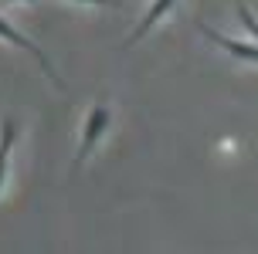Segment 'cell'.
Returning a JSON list of instances; mask_svg holds the SVG:
<instances>
[{"mask_svg":"<svg viewBox=\"0 0 258 254\" xmlns=\"http://www.w3.org/2000/svg\"><path fill=\"white\" fill-rule=\"evenodd\" d=\"M82 126H85V129H82V139H78L75 170H82V166H85V159L95 152L99 139L109 132V126H112V109H109L105 102H95V105L89 109V115H85V122H82Z\"/></svg>","mask_w":258,"mask_h":254,"instance_id":"1","label":"cell"},{"mask_svg":"<svg viewBox=\"0 0 258 254\" xmlns=\"http://www.w3.org/2000/svg\"><path fill=\"white\" fill-rule=\"evenodd\" d=\"M78 4H95V7H109L112 4V7H119L122 0H78Z\"/></svg>","mask_w":258,"mask_h":254,"instance_id":"7","label":"cell"},{"mask_svg":"<svg viewBox=\"0 0 258 254\" xmlns=\"http://www.w3.org/2000/svg\"><path fill=\"white\" fill-rule=\"evenodd\" d=\"M0 38L7 41V44H14V48L27 51V54H31V58H34V61L41 64V71H44V75L51 78V81L58 85V89H64V81H61V75H58V68H54V64L48 61V58H44V51H41V48H38V44H34L31 38H24V34H21V31H17L14 24H7L4 17H0Z\"/></svg>","mask_w":258,"mask_h":254,"instance_id":"2","label":"cell"},{"mask_svg":"<svg viewBox=\"0 0 258 254\" xmlns=\"http://www.w3.org/2000/svg\"><path fill=\"white\" fill-rule=\"evenodd\" d=\"M197 31H201L207 41H214L221 51H228L234 61H251V64H258V44L251 38H248V41H234V38H228V34L214 31V27H207V24H197Z\"/></svg>","mask_w":258,"mask_h":254,"instance_id":"3","label":"cell"},{"mask_svg":"<svg viewBox=\"0 0 258 254\" xmlns=\"http://www.w3.org/2000/svg\"><path fill=\"white\" fill-rule=\"evenodd\" d=\"M238 17H241V27L248 31V38L258 44V17L251 14V7H248L245 0H238Z\"/></svg>","mask_w":258,"mask_h":254,"instance_id":"6","label":"cell"},{"mask_svg":"<svg viewBox=\"0 0 258 254\" xmlns=\"http://www.w3.org/2000/svg\"><path fill=\"white\" fill-rule=\"evenodd\" d=\"M173 4H177V0H153V4H150V11L143 14V21L136 24V31L129 34V44H136L140 38H146V34H150V31H153V27L160 24L170 11H173Z\"/></svg>","mask_w":258,"mask_h":254,"instance_id":"5","label":"cell"},{"mask_svg":"<svg viewBox=\"0 0 258 254\" xmlns=\"http://www.w3.org/2000/svg\"><path fill=\"white\" fill-rule=\"evenodd\" d=\"M4 4H17V0H4ZM27 4H34V0H27Z\"/></svg>","mask_w":258,"mask_h":254,"instance_id":"8","label":"cell"},{"mask_svg":"<svg viewBox=\"0 0 258 254\" xmlns=\"http://www.w3.org/2000/svg\"><path fill=\"white\" fill-rule=\"evenodd\" d=\"M14 142H17V122L14 119H4L0 122V193H4V183H7V173H11Z\"/></svg>","mask_w":258,"mask_h":254,"instance_id":"4","label":"cell"}]
</instances>
